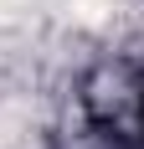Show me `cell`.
<instances>
[{
  "instance_id": "1",
  "label": "cell",
  "mask_w": 144,
  "mask_h": 149,
  "mask_svg": "<svg viewBox=\"0 0 144 149\" xmlns=\"http://www.w3.org/2000/svg\"><path fill=\"white\" fill-rule=\"evenodd\" d=\"M21 10H26V0H0V21H15Z\"/></svg>"
}]
</instances>
